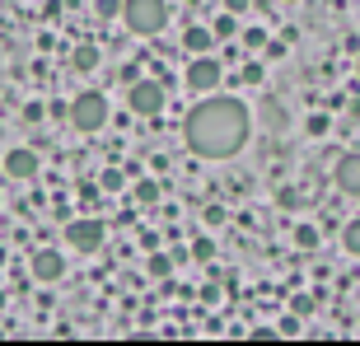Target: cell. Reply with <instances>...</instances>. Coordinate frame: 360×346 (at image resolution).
Wrapping results in <instances>:
<instances>
[{
	"label": "cell",
	"instance_id": "obj_1",
	"mask_svg": "<svg viewBox=\"0 0 360 346\" xmlns=\"http://www.w3.org/2000/svg\"><path fill=\"white\" fill-rule=\"evenodd\" d=\"M248 132H253V113L243 98L234 94H206L183 122V141L192 155L201 160H234L243 146H248Z\"/></svg>",
	"mask_w": 360,
	"mask_h": 346
},
{
	"label": "cell",
	"instance_id": "obj_2",
	"mask_svg": "<svg viewBox=\"0 0 360 346\" xmlns=\"http://www.w3.org/2000/svg\"><path fill=\"white\" fill-rule=\"evenodd\" d=\"M122 19L136 38H155L169 24V0H122Z\"/></svg>",
	"mask_w": 360,
	"mask_h": 346
},
{
	"label": "cell",
	"instance_id": "obj_3",
	"mask_svg": "<svg viewBox=\"0 0 360 346\" xmlns=\"http://www.w3.org/2000/svg\"><path fill=\"white\" fill-rule=\"evenodd\" d=\"M108 94H98V89H84V94H75V103H70V127L75 132H84V136H94V132H103L108 127Z\"/></svg>",
	"mask_w": 360,
	"mask_h": 346
},
{
	"label": "cell",
	"instance_id": "obj_4",
	"mask_svg": "<svg viewBox=\"0 0 360 346\" xmlns=\"http://www.w3.org/2000/svg\"><path fill=\"white\" fill-rule=\"evenodd\" d=\"M164 80H131L127 84V108H131L136 117H155V113H164Z\"/></svg>",
	"mask_w": 360,
	"mask_h": 346
},
{
	"label": "cell",
	"instance_id": "obj_5",
	"mask_svg": "<svg viewBox=\"0 0 360 346\" xmlns=\"http://www.w3.org/2000/svg\"><path fill=\"white\" fill-rule=\"evenodd\" d=\"M183 80H187V89H192V94H211V89H220V80H225V66H220L211 52H201V56L187 61Z\"/></svg>",
	"mask_w": 360,
	"mask_h": 346
},
{
	"label": "cell",
	"instance_id": "obj_6",
	"mask_svg": "<svg viewBox=\"0 0 360 346\" xmlns=\"http://www.w3.org/2000/svg\"><path fill=\"white\" fill-rule=\"evenodd\" d=\"M66 239H70L75 253H98L103 248V220H75L66 229Z\"/></svg>",
	"mask_w": 360,
	"mask_h": 346
},
{
	"label": "cell",
	"instance_id": "obj_7",
	"mask_svg": "<svg viewBox=\"0 0 360 346\" xmlns=\"http://www.w3.org/2000/svg\"><path fill=\"white\" fill-rule=\"evenodd\" d=\"M66 276V257L56 253V248H38L33 253V281H42V286H52V281Z\"/></svg>",
	"mask_w": 360,
	"mask_h": 346
},
{
	"label": "cell",
	"instance_id": "obj_8",
	"mask_svg": "<svg viewBox=\"0 0 360 346\" xmlns=\"http://www.w3.org/2000/svg\"><path fill=\"white\" fill-rule=\"evenodd\" d=\"M5 173L10 178H38V150H28V146H14L10 155H5Z\"/></svg>",
	"mask_w": 360,
	"mask_h": 346
},
{
	"label": "cell",
	"instance_id": "obj_9",
	"mask_svg": "<svg viewBox=\"0 0 360 346\" xmlns=\"http://www.w3.org/2000/svg\"><path fill=\"white\" fill-rule=\"evenodd\" d=\"M333 183L347 192V197H360V155H342L333 169Z\"/></svg>",
	"mask_w": 360,
	"mask_h": 346
},
{
	"label": "cell",
	"instance_id": "obj_10",
	"mask_svg": "<svg viewBox=\"0 0 360 346\" xmlns=\"http://www.w3.org/2000/svg\"><path fill=\"white\" fill-rule=\"evenodd\" d=\"M183 47H187V56L211 52V47H215V33H211L206 24H187V33H183Z\"/></svg>",
	"mask_w": 360,
	"mask_h": 346
},
{
	"label": "cell",
	"instance_id": "obj_11",
	"mask_svg": "<svg viewBox=\"0 0 360 346\" xmlns=\"http://www.w3.org/2000/svg\"><path fill=\"white\" fill-rule=\"evenodd\" d=\"M262 127H267V132H285V127H290V113H285L281 98H262Z\"/></svg>",
	"mask_w": 360,
	"mask_h": 346
},
{
	"label": "cell",
	"instance_id": "obj_12",
	"mask_svg": "<svg viewBox=\"0 0 360 346\" xmlns=\"http://www.w3.org/2000/svg\"><path fill=\"white\" fill-rule=\"evenodd\" d=\"M342 248H347L351 257H360V220H347V225H342Z\"/></svg>",
	"mask_w": 360,
	"mask_h": 346
},
{
	"label": "cell",
	"instance_id": "obj_13",
	"mask_svg": "<svg viewBox=\"0 0 360 346\" xmlns=\"http://www.w3.org/2000/svg\"><path fill=\"white\" fill-rule=\"evenodd\" d=\"M70 66L75 70H94L98 66V47H75V52H70Z\"/></svg>",
	"mask_w": 360,
	"mask_h": 346
},
{
	"label": "cell",
	"instance_id": "obj_14",
	"mask_svg": "<svg viewBox=\"0 0 360 346\" xmlns=\"http://www.w3.org/2000/svg\"><path fill=\"white\" fill-rule=\"evenodd\" d=\"M295 243H300V248H319V225L300 220V225H295Z\"/></svg>",
	"mask_w": 360,
	"mask_h": 346
},
{
	"label": "cell",
	"instance_id": "obj_15",
	"mask_svg": "<svg viewBox=\"0 0 360 346\" xmlns=\"http://www.w3.org/2000/svg\"><path fill=\"white\" fill-rule=\"evenodd\" d=\"M276 206H281V211H295V206H300V187H295V183H281L276 187Z\"/></svg>",
	"mask_w": 360,
	"mask_h": 346
},
{
	"label": "cell",
	"instance_id": "obj_16",
	"mask_svg": "<svg viewBox=\"0 0 360 346\" xmlns=\"http://www.w3.org/2000/svg\"><path fill=\"white\" fill-rule=\"evenodd\" d=\"M211 33H215V38H229V33H239V24H234V14H229V10H220V19L211 24Z\"/></svg>",
	"mask_w": 360,
	"mask_h": 346
},
{
	"label": "cell",
	"instance_id": "obj_17",
	"mask_svg": "<svg viewBox=\"0 0 360 346\" xmlns=\"http://www.w3.org/2000/svg\"><path fill=\"white\" fill-rule=\"evenodd\" d=\"M169 267H174V257H169V253H150V276H155V281L169 276Z\"/></svg>",
	"mask_w": 360,
	"mask_h": 346
},
{
	"label": "cell",
	"instance_id": "obj_18",
	"mask_svg": "<svg viewBox=\"0 0 360 346\" xmlns=\"http://www.w3.org/2000/svg\"><path fill=\"white\" fill-rule=\"evenodd\" d=\"M94 14H98V19H117L122 0H94Z\"/></svg>",
	"mask_w": 360,
	"mask_h": 346
},
{
	"label": "cell",
	"instance_id": "obj_19",
	"mask_svg": "<svg viewBox=\"0 0 360 346\" xmlns=\"http://www.w3.org/2000/svg\"><path fill=\"white\" fill-rule=\"evenodd\" d=\"M136 201H141V206H155V201H160V183H141L136 187Z\"/></svg>",
	"mask_w": 360,
	"mask_h": 346
},
{
	"label": "cell",
	"instance_id": "obj_20",
	"mask_svg": "<svg viewBox=\"0 0 360 346\" xmlns=\"http://www.w3.org/2000/svg\"><path fill=\"white\" fill-rule=\"evenodd\" d=\"M276 337H300V314H290V319H281Z\"/></svg>",
	"mask_w": 360,
	"mask_h": 346
},
{
	"label": "cell",
	"instance_id": "obj_21",
	"mask_svg": "<svg viewBox=\"0 0 360 346\" xmlns=\"http://www.w3.org/2000/svg\"><path fill=\"white\" fill-rule=\"evenodd\" d=\"M262 42H267V33H262V28H248V33H243V47H248V52H257Z\"/></svg>",
	"mask_w": 360,
	"mask_h": 346
},
{
	"label": "cell",
	"instance_id": "obj_22",
	"mask_svg": "<svg viewBox=\"0 0 360 346\" xmlns=\"http://www.w3.org/2000/svg\"><path fill=\"white\" fill-rule=\"evenodd\" d=\"M328 127H333V122H328V113H314V117H309V136H323Z\"/></svg>",
	"mask_w": 360,
	"mask_h": 346
},
{
	"label": "cell",
	"instance_id": "obj_23",
	"mask_svg": "<svg viewBox=\"0 0 360 346\" xmlns=\"http://www.w3.org/2000/svg\"><path fill=\"white\" fill-rule=\"evenodd\" d=\"M295 314H300V319H304V314H314V295H295Z\"/></svg>",
	"mask_w": 360,
	"mask_h": 346
},
{
	"label": "cell",
	"instance_id": "obj_24",
	"mask_svg": "<svg viewBox=\"0 0 360 346\" xmlns=\"http://www.w3.org/2000/svg\"><path fill=\"white\" fill-rule=\"evenodd\" d=\"M243 84H262V66H257V61L243 66Z\"/></svg>",
	"mask_w": 360,
	"mask_h": 346
},
{
	"label": "cell",
	"instance_id": "obj_25",
	"mask_svg": "<svg viewBox=\"0 0 360 346\" xmlns=\"http://www.w3.org/2000/svg\"><path fill=\"white\" fill-rule=\"evenodd\" d=\"M192 253H197V257H215V243L211 239H197V243H192Z\"/></svg>",
	"mask_w": 360,
	"mask_h": 346
},
{
	"label": "cell",
	"instance_id": "obj_26",
	"mask_svg": "<svg viewBox=\"0 0 360 346\" xmlns=\"http://www.w3.org/2000/svg\"><path fill=\"white\" fill-rule=\"evenodd\" d=\"M225 10L229 14H243V10H253V0H225Z\"/></svg>",
	"mask_w": 360,
	"mask_h": 346
},
{
	"label": "cell",
	"instance_id": "obj_27",
	"mask_svg": "<svg viewBox=\"0 0 360 346\" xmlns=\"http://www.w3.org/2000/svg\"><path fill=\"white\" fill-rule=\"evenodd\" d=\"M253 5H257V10H267V5H271V0H253Z\"/></svg>",
	"mask_w": 360,
	"mask_h": 346
},
{
	"label": "cell",
	"instance_id": "obj_28",
	"mask_svg": "<svg viewBox=\"0 0 360 346\" xmlns=\"http://www.w3.org/2000/svg\"><path fill=\"white\" fill-rule=\"evenodd\" d=\"M0 309H5V295H0Z\"/></svg>",
	"mask_w": 360,
	"mask_h": 346
},
{
	"label": "cell",
	"instance_id": "obj_29",
	"mask_svg": "<svg viewBox=\"0 0 360 346\" xmlns=\"http://www.w3.org/2000/svg\"><path fill=\"white\" fill-rule=\"evenodd\" d=\"M356 75H360V61H356Z\"/></svg>",
	"mask_w": 360,
	"mask_h": 346
},
{
	"label": "cell",
	"instance_id": "obj_30",
	"mask_svg": "<svg viewBox=\"0 0 360 346\" xmlns=\"http://www.w3.org/2000/svg\"><path fill=\"white\" fill-rule=\"evenodd\" d=\"M285 5H295V0H285Z\"/></svg>",
	"mask_w": 360,
	"mask_h": 346
}]
</instances>
